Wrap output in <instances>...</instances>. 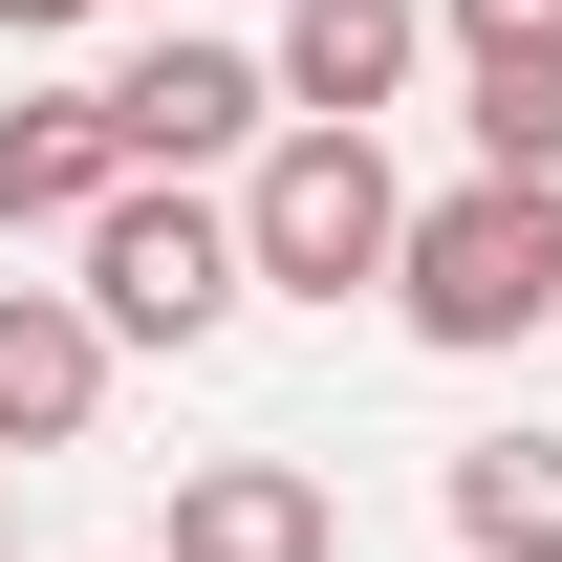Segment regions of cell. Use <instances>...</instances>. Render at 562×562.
<instances>
[{"label":"cell","instance_id":"6da1fadb","mask_svg":"<svg viewBox=\"0 0 562 562\" xmlns=\"http://www.w3.org/2000/svg\"><path fill=\"white\" fill-rule=\"evenodd\" d=\"M390 325L454 368L541 347L562 325V195H519V173H454V195H412V238H390Z\"/></svg>","mask_w":562,"mask_h":562},{"label":"cell","instance_id":"7a4b0ae2","mask_svg":"<svg viewBox=\"0 0 562 562\" xmlns=\"http://www.w3.org/2000/svg\"><path fill=\"white\" fill-rule=\"evenodd\" d=\"M390 238H412L390 131H260V173H238V281L260 303H390Z\"/></svg>","mask_w":562,"mask_h":562},{"label":"cell","instance_id":"3957f363","mask_svg":"<svg viewBox=\"0 0 562 562\" xmlns=\"http://www.w3.org/2000/svg\"><path fill=\"white\" fill-rule=\"evenodd\" d=\"M66 260H87L66 303L109 325V368H131V347H216V325L260 303V281H238V195H195V173H131Z\"/></svg>","mask_w":562,"mask_h":562},{"label":"cell","instance_id":"277c9868","mask_svg":"<svg viewBox=\"0 0 562 562\" xmlns=\"http://www.w3.org/2000/svg\"><path fill=\"white\" fill-rule=\"evenodd\" d=\"M87 109H109V151H131V173H216V151L260 173V131H281L260 44H195V22H173V44H131V66L87 87Z\"/></svg>","mask_w":562,"mask_h":562},{"label":"cell","instance_id":"5b68a950","mask_svg":"<svg viewBox=\"0 0 562 562\" xmlns=\"http://www.w3.org/2000/svg\"><path fill=\"white\" fill-rule=\"evenodd\" d=\"M412 66H432V0H281V44H260L281 131H390Z\"/></svg>","mask_w":562,"mask_h":562},{"label":"cell","instance_id":"8992f818","mask_svg":"<svg viewBox=\"0 0 562 562\" xmlns=\"http://www.w3.org/2000/svg\"><path fill=\"white\" fill-rule=\"evenodd\" d=\"M131 562H347V497L303 476V454H195Z\"/></svg>","mask_w":562,"mask_h":562},{"label":"cell","instance_id":"52a82bcc","mask_svg":"<svg viewBox=\"0 0 562 562\" xmlns=\"http://www.w3.org/2000/svg\"><path fill=\"white\" fill-rule=\"evenodd\" d=\"M87 412H109V325H87L66 281H0V476H22V454H66Z\"/></svg>","mask_w":562,"mask_h":562},{"label":"cell","instance_id":"ba28073f","mask_svg":"<svg viewBox=\"0 0 562 562\" xmlns=\"http://www.w3.org/2000/svg\"><path fill=\"white\" fill-rule=\"evenodd\" d=\"M109 195H131L109 109H87V87H22V109H0V238H87Z\"/></svg>","mask_w":562,"mask_h":562},{"label":"cell","instance_id":"9c48e42d","mask_svg":"<svg viewBox=\"0 0 562 562\" xmlns=\"http://www.w3.org/2000/svg\"><path fill=\"white\" fill-rule=\"evenodd\" d=\"M454 541L476 562H562V432H476L454 454Z\"/></svg>","mask_w":562,"mask_h":562},{"label":"cell","instance_id":"30bf717a","mask_svg":"<svg viewBox=\"0 0 562 562\" xmlns=\"http://www.w3.org/2000/svg\"><path fill=\"white\" fill-rule=\"evenodd\" d=\"M454 87H476V173L562 195V44H497V66H454Z\"/></svg>","mask_w":562,"mask_h":562},{"label":"cell","instance_id":"8fae6325","mask_svg":"<svg viewBox=\"0 0 562 562\" xmlns=\"http://www.w3.org/2000/svg\"><path fill=\"white\" fill-rule=\"evenodd\" d=\"M432 44H454V66H497V44H562V0H432Z\"/></svg>","mask_w":562,"mask_h":562},{"label":"cell","instance_id":"7c38bea8","mask_svg":"<svg viewBox=\"0 0 562 562\" xmlns=\"http://www.w3.org/2000/svg\"><path fill=\"white\" fill-rule=\"evenodd\" d=\"M66 22H87V0H0V44H66Z\"/></svg>","mask_w":562,"mask_h":562},{"label":"cell","instance_id":"4fadbf2b","mask_svg":"<svg viewBox=\"0 0 562 562\" xmlns=\"http://www.w3.org/2000/svg\"><path fill=\"white\" fill-rule=\"evenodd\" d=\"M0 562H22V519H0Z\"/></svg>","mask_w":562,"mask_h":562}]
</instances>
